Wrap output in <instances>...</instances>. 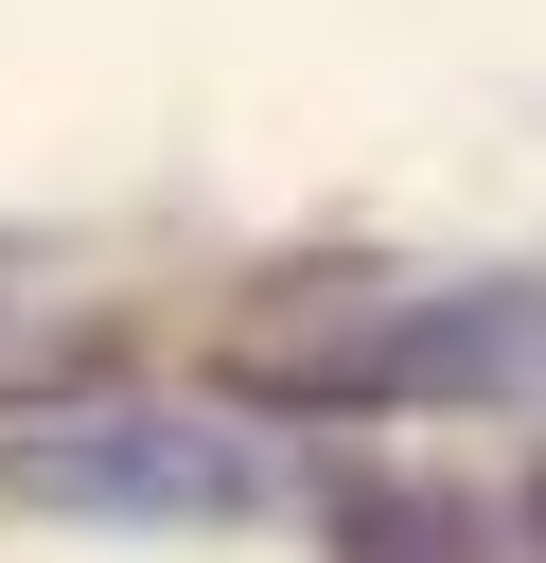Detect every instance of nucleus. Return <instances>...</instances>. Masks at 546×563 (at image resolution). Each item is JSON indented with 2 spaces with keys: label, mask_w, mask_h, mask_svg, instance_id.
Instances as JSON below:
<instances>
[{
  "label": "nucleus",
  "mask_w": 546,
  "mask_h": 563,
  "mask_svg": "<svg viewBox=\"0 0 546 563\" xmlns=\"http://www.w3.org/2000/svg\"><path fill=\"white\" fill-rule=\"evenodd\" d=\"M0 475L35 510H159V528H229L282 493V457L247 422H194V405H88V422H18Z\"/></svg>",
  "instance_id": "obj_1"
}]
</instances>
